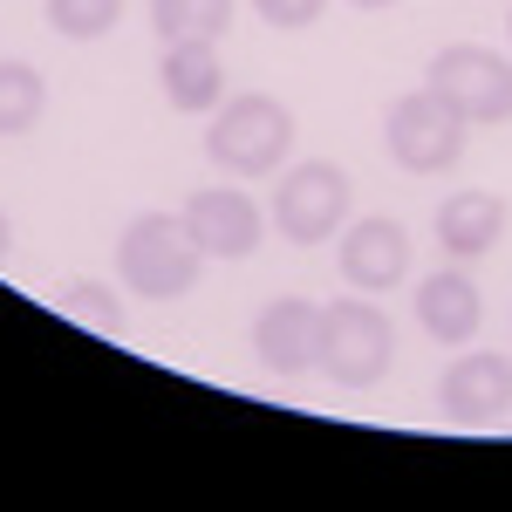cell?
<instances>
[{"label":"cell","instance_id":"ac0fdd59","mask_svg":"<svg viewBox=\"0 0 512 512\" xmlns=\"http://www.w3.org/2000/svg\"><path fill=\"white\" fill-rule=\"evenodd\" d=\"M321 7H328V0H253V14H260L267 28H280V35H294V28H315Z\"/></svg>","mask_w":512,"mask_h":512},{"label":"cell","instance_id":"277c9868","mask_svg":"<svg viewBox=\"0 0 512 512\" xmlns=\"http://www.w3.org/2000/svg\"><path fill=\"white\" fill-rule=\"evenodd\" d=\"M383 144H390V158L403 164L410 178H437V171H451V164L465 158V117L424 82V89H410V96L390 103Z\"/></svg>","mask_w":512,"mask_h":512},{"label":"cell","instance_id":"52a82bcc","mask_svg":"<svg viewBox=\"0 0 512 512\" xmlns=\"http://www.w3.org/2000/svg\"><path fill=\"white\" fill-rule=\"evenodd\" d=\"M342 280H349L355 294H390V287H403V274H410V233L396 226V219H383V212H369V219H355L349 239H342Z\"/></svg>","mask_w":512,"mask_h":512},{"label":"cell","instance_id":"9a60e30c","mask_svg":"<svg viewBox=\"0 0 512 512\" xmlns=\"http://www.w3.org/2000/svg\"><path fill=\"white\" fill-rule=\"evenodd\" d=\"M48 110V82L28 62H0V137H28Z\"/></svg>","mask_w":512,"mask_h":512},{"label":"cell","instance_id":"ffe728a7","mask_svg":"<svg viewBox=\"0 0 512 512\" xmlns=\"http://www.w3.org/2000/svg\"><path fill=\"white\" fill-rule=\"evenodd\" d=\"M349 7H390V0H349Z\"/></svg>","mask_w":512,"mask_h":512},{"label":"cell","instance_id":"8992f818","mask_svg":"<svg viewBox=\"0 0 512 512\" xmlns=\"http://www.w3.org/2000/svg\"><path fill=\"white\" fill-rule=\"evenodd\" d=\"M431 89L458 110L465 123H506L512 117V62L499 48H444L431 62Z\"/></svg>","mask_w":512,"mask_h":512},{"label":"cell","instance_id":"7c38bea8","mask_svg":"<svg viewBox=\"0 0 512 512\" xmlns=\"http://www.w3.org/2000/svg\"><path fill=\"white\" fill-rule=\"evenodd\" d=\"M164 103L171 110H219L226 103V62H219V41H164Z\"/></svg>","mask_w":512,"mask_h":512},{"label":"cell","instance_id":"9c48e42d","mask_svg":"<svg viewBox=\"0 0 512 512\" xmlns=\"http://www.w3.org/2000/svg\"><path fill=\"white\" fill-rule=\"evenodd\" d=\"M185 233L198 239V253L205 260H246L260 233H267V219H260V205L239 192H198L185 198Z\"/></svg>","mask_w":512,"mask_h":512},{"label":"cell","instance_id":"5bb4252c","mask_svg":"<svg viewBox=\"0 0 512 512\" xmlns=\"http://www.w3.org/2000/svg\"><path fill=\"white\" fill-rule=\"evenodd\" d=\"M151 28L164 41H219L233 28V0H151Z\"/></svg>","mask_w":512,"mask_h":512},{"label":"cell","instance_id":"6da1fadb","mask_svg":"<svg viewBox=\"0 0 512 512\" xmlns=\"http://www.w3.org/2000/svg\"><path fill=\"white\" fill-rule=\"evenodd\" d=\"M117 267L130 280V294H144V301H185L198 287L205 253H198V239L185 233L178 212H137L117 239Z\"/></svg>","mask_w":512,"mask_h":512},{"label":"cell","instance_id":"4fadbf2b","mask_svg":"<svg viewBox=\"0 0 512 512\" xmlns=\"http://www.w3.org/2000/svg\"><path fill=\"white\" fill-rule=\"evenodd\" d=\"M506 233V198L492 192H451L437 205V246L451 253V260H478V253H492Z\"/></svg>","mask_w":512,"mask_h":512},{"label":"cell","instance_id":"30bf717a","mask_svg":"<svg viewBox=\"0 0 512 512\" xmlns=\"http://www.w3.org/2000/svg\"><path fill=\"white\" fill-rule=\"evenodd\" d=\"M253 355L274 369V376H301V369H315L321 355V308L315 301H301V294H287L274 308H260L253 321Z\"/></svg>","mask_w":512,"mask_h":512},{"label":"cell","instance_id":"d6986e66","mask_svg":"<svg viewBox=\"0 0 512 512\" xmlns=\"http://www.w3.org/2000/svg\"><path fill=\"white\" fill-rule=\"evenodd\" d=\"M0 260H7V212H0Z\"/></svg>","mask_w":512,"mask_h":512},{"label":"cell","instance_id":"ba28073f","mask_svg":"<svg viewBox=\"0 0 512 512\" xmlns=\"http://www.w3.org/2000/svg\"><path fill=\"white\" fill-rule=\"evenodd\" d=\"M437 410L451 424H492V417H506L512 410V355L478 349L465 362H451L444 383H437Z\"/></svg>","mask_w":512,"mask_h":512},{"label":"cell","instance_id":"e0dca14e","mask_svg":"<svg viewBox=\"0 0 512 512\" xmlns=\"http://www.w3.org/2000/svg\"><path fill=\"white\" fill-rule=\"evenodd\" d=\"M123 21V0H48V28L69 41H96Z\"/></svg>","mask_w":512,"mask_h":512},{"label":"cell","instance_id":"3957f363","mask_svg":"<svg viewBox=\"0 0 512 512\" xmlns=\"http://www.w3.org/2000/svg\"><path fill=\"white\" fill-rule=\"evenodd\" d=\"M396 362V328L383 308L369 301H335L321 308V355L315 369H328L342 390H376Z\"/></svg>","mask_w":512,"mask_h":512},{"label":"cell","instance_id":"8fae6325","mask_svg":"<svg viewBox=\"0 0 512 512\" xmlns=\"http://www.w3.org/2000/svg\"><path fill=\"white\" fill-rule=\"evenodd\" d=\"M478 321H485V301H478L472 274H458V260L444 267V274L417 280V328L444 342V349H458V342H472Z\"/></svg>","mask_w":512,"mask_h":512},{"label":"cell","instance_id":"7a4b0ae2","mask_svg":"<svg viewBox=\"0 0 512 512\" xmlns=\"http://www.w3.org/2000/svg\"><path fill=\"white\" fill-rule=\"evenodd\" d=\"M294 151V110L274 103V96H239V103H219V117L205 130V158L233 178H267L280 171Z\"/></svg>","mask_w":512,"mask_h":512},{"label":"cell","instance_id":"5b68a950","mask_svg":"<svg viewBox=\"0 0 512 512\" xmlns=\"http://www.w3.org/2000/svg\"><path fill=\"white\" fill-rule=\"evenodd\" d=\"M342 219H349V171H342V164L308 158V164H294V171L274 185V226H280V239H294V246H321V239L342 233Z\"/></svg>","mask_w":512,"mask_h":512},{"label":"cell","instance_id":"44dd1931","mask_svg":"<svg viewBox=\"0 0 512 512\" xmlns=\"http://www.w3.org/2000/svg\"><path fill=\"white\" fill-rule=\"evenodd\" d=\"M506 35H512V21H506Z\"/></svg>","mask_w":512,"mask_h":512},{"label":"cell","instance_id":"2e32d148","mask_svg":"<svg viewBox=\"0 0 512 512\" xmlns=\"http://www.w3.org/2000/svg\"><path fill=\"white\" fill-rule=\"evenodd\" d=\"M55 308L76 321V328H89V335H110L117 342L123 335V315H117V294L103 287V280H69L62 294H55Z\"/></svg>","mask_w":512,"mask_h":512}]
</instances>
